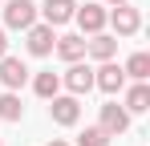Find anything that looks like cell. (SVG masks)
Segmentation results:
<instances>
[{"label":"cell","instance_id":"obj_1","mask_svg":"<svg viewBox=\"0 0 150 146\" xmlns=\"http://www.w3.org/2000/svg\"><path fill=\"white\" fill-rule=\"evenodd\" d=\"M0 12H4V24H8V28H28V24H37V4H33V0H8Z\"/></svg>","mask_w":150,"mask_h":146},{"label":"cell","instance_id":"obj_2","mask_svg":"<svg viewBox=\"0 0 150 146\" xmlns=\"http://www.w3.org/2000/svg\"><path fill=\"white\" fill-rule=\"evenodd\" d=\"M101 130L114 138V134H126L130 130V114H126V106H118V101H105L101 106Z\"/></svg>","mask_w":150,"mask_h":146},{"label":"cell","instance_id":"obj_3","mask_svg":"<svg viewBox=\"0 0 150 146\" xmlns=\"http://www.w3.org/2000/svg\"><path fill=\"white\" fill-rule=\"evenodd\" d=\"M105 21L118 28V37H134V33H138V24H142V16H138V8H130V4H118L114 12H105Z\"/></svg>","mask_w":150,"mask_h":146},{"label":"cell","instance_id":"obj_4","mask_svg":"<svg viewBox=\"0 0 150 146\" xmlns=\"http://www.w3.org/2000/svg\"><path fill=\"white\" fill-rule=\"evenodd\" d=\"M25 33H28V53H33V57H49V53H53L57 37H53L49 24H28Z\"/></svg>","mask_w":150,"mask_h":146},{"label":"cell","instance_id":"obj_5","mask_svg":"<svg viewBox=\"0 0 150 146\" xmlns=\"http://www.w3.org/2000/svg\"><path fill=\"white\" fill-rule=\"evenodd\" d=\"M93 85H98L101 94H118L126 85V73H122V65H114V61H101V69L93 73Z\"/></svg>","mask_w":150,"mask_h":146},{"label":"cell","instance_id":"obj_6","mask_svg":"<svg viewBox=\"0 0 150 146\" xmlns=\"http://www.w3.org/2000/svg\"><path fill=\"white\" fill-rule=\"evenodd\" d=\"M61 81L69 85V94H73V97H77V94H89V89H93V69H89V65H81V61H73V65L65 69Z\"/></svg>","mask_w":150,"mask_h":146},{"label":"cell","instance_id":"obj_7","mask_svg":"<svg viewBox=\"0 0 150 146\" xmlns=\"http://www.w3.org/2000/svg\"><path fill=\"white\" fill-rule=\"evenodd\" d=\"M49 118L57 122V126H77V118H81V106H77V97H53L49 106Z\"/></svg>","mask_w":150,"mask_h":146},{"label":"cell","instance_id":"obj_8","mask_svg":"<svg viewBox=\"0 0 150 146\" xmlns=\"http://www.w3.org/2000/svg\"><path fill=\"white\" fill-rule=\"evenodd\" d=\"M73 12H77L73 0H45V4H41V16H45V24H49V28H57V24H65V21H73Z\"/></svg>","mask_w":150,"mask_h":146},{"label":"cell","instance_id":"obj_9","mask_svg":"<svg viewBox=\"0 0 150 146\" xmlns=\"http://www.w3.org/2000/svg\"><path fill=\"white\" fill-rule=\"evenodd\" d=\"M0 81H4L8 89H21L28 81V65L16 61V57H0Z\"/></svg>","mask_w":150,"mask_h":146},{"label":"cell","instance_id":"obj_10","mask_svg":"<svg viewBox=\"0 0 150 146\" xmlns=\"http://www.w3.org/2000/svg\"><path fill=\"white\" fill-rule=\"evenodd\" d=\"M73 16H77V24H81V33H101V28H105V8H101V4H85V8H77Z\"/></svg>","mask_w":150,"mask_h":146},{"label":"cell","instance_id":"obj_11","mask_svg":"<svg viewBox=\"0 0 150 146\" xmlns=\"http://www.w3.org/2000/svg\"><path fill=\"white\" fill-rule=\"evenodd\" d=\"M57 57H61V61H69V65H73V61H81V57H85V37H73V33H69V37H57Z\"/></svg>","mask_w":150,"mask_h":146},{"label":"cell","instance_id":"obj_12","mask_svg":"<svg viewBox=\"0 0 150 146\" xmlns=\"http://www.w3.org/2000/svg\"><path fill=\"white\" fill-rule=\"evenodd\" d=\"M85 53H89V57H98V61H110V57L118 53V41H114V37H105V33H93V41H85Z\"/></svg>","mask_w":150,"mask_h":146},{"label":"cell","instance_id":"obj_13","mask_svg":"<svg viewBox=\"0 0 150 146\" xmlns=\"http://www.w3.org/2000/svg\"><path fill=\"white\" fill-rule=\"evenodd\" d=\"M142 110H150V85L146 81H138V85L126 94V114H142Z\"/></svg>","mask_w":150,"mask_h":146},{"label":"cell","instance_id":"obj_14","mask_svg":"<svg viewBox=\"0 0 150 146\" xmlns=\"http://www.w3.org/2000/svg\"><path fill=\"white\" fill-rule=\"evenodd\" d=\"M33 89H37V97H57L61 77H57L53 69H45V73H37V77H33Z\"/></svg>","mask_w":150,"mask_h":146},{"label":"cell","instance_id":"obj_15","mask_svg":"<svg viewBox=\"0 0 150 146\" xmlns=\"http://www.w3.org/2000/svg\"><path fill=\"white\" fill-rule=\"evenodd\" d=\"M122 73L134 77V81H146V77H150V57H146V53H134V57L122 65Z\"/></svg>","mask_w":150,"mask_h":146},{"label":"cell","instance_id":"obj_16","mask_svg":"<svg viewBox=\"0 0 150 146\" xmlns=\"http://www.w3.org/2000/svg\"><path fill=\"white\" fill-rule=\"evenodd\" d=\"M21 114H25V106H21V97H16L12 89H8V94L0 97V118H4V122H21Z\"/></svg>","mask_w":150,"mask_h":146},{"label":"cell","instance_id":"obj_17","mask_svg":"<svg viewBox=\"0 0 150 146\" xmlns=\"http://www.w3.org/2000/svg\"><path fill=\"white\" fill-rule=\"evenodd\" d=\"M77 146H110V134H105L101 126H85V130L77 134Z\"/></svg>","mask_w":150,"mask_h":146},{"label":"cell","instance_id":"obj_18","mask_svg":"<svg viewBox=\"0 0 150 146\" xmlns=\"http://www.w3.org/2000/svg\"><path fill=\"white\" fill-rule=\"evenodd\" d=\"M0 57H8V37H4V28H0Z\"/></svg>","mask_w":150,"mask_h":146},{"label":"cell","instance_id":"obj_19","mask_svg":"<svg viewBox=\"0 0 150 146\" xmlns=\"http://www.w3.org/2000/svg\"><path fill=\"white\" fill-rule=\"evenodd\" d=\"M49 146H69V142H61V138H53V142H49Z\"/></svg>","mask_w":150,"mask_h":146},{"label":"cell","instance_id":"obj_20","mask_svg":"<svg viewBox=\"0 0 150 146\" xmlns=\"http://www.w3.org/2000/svg\"><path fill=\"white\" fill-rule=\"evenodd\" d=\"M110 4H126V0H110Z\"/></svg>","mask_w":150,"mask_h":146}]
</instances>
